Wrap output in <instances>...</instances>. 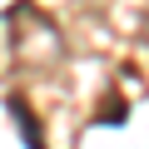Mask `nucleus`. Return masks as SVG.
Returning <instances> with one entry per match:
<instances>
[{
    "label": "nucleus",
    "instance_id": "1",
    "mask_svg": "<svg viewBox=\"0 0 149 149\" xmlns=\"http://www.w3.org/2000/svg\"><path fill=\"white\" fill-rule=\"evenodd\" d=\"M10 114H15V124H20V134L30 139V149H45V134H40V119L25 109V100H10Z\"/></svg>",
    "mask_w": 149,
    "mask_h": 149
}]
</instances>
